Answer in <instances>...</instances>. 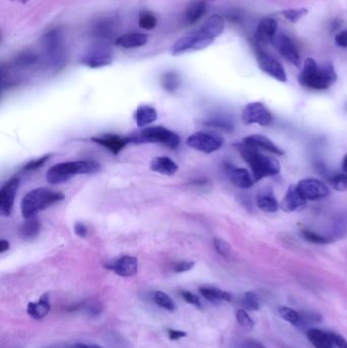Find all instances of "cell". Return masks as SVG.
Here are the masks:
<instances>
[{
  "label": "cell",
  "instance_id": "obj_1",
  "mask_svg": "<svg viewBox=\"0 0 347 348\" xmlns=\"http://www.w3.org/2000/svg\"><path fill=\"white\" fill-rule=\"evenodd\" d=\"M242 159L250 167L254 180L259 181L263 178L275 176L280 173V163L276 158L266 156L261 151L249 147L243 143L235 145Z\"/></svg>",
  "mask_w": 347,
  "mask_h": 348
},
{
  "label": "cell",
  "instance_id": "obj_2",
  "mask_svg": "<svg viewBox=\"0 0 347 348\" xmlns=\"http://www.w3.org/2000/svg\"><path fill=\"white\" fill-rule=\"evenodd\" d=\"M336 80L337 74L331 63L320 67L312 58H307L305 60L302 71L298 76L301 86L317 91L329 89Z\"/></svg>",
  "mask_w": 347,
  "mask_h": 348
},
{
  "label": "cell",
  "instance_id": "obj_3",
  "mask_svg": "<svg viewBox=\"0 0 347 348\" xmlns=\"http://www.w3.org/2000/svg\"><path fill=\"white\" fill-rule=\"evenodd\" d=\"M64 199L61 192L47 187H38L29 191L21 202V211L24 218L36 217L38 213L46 210Z\"/></svg>",
  "mask_w": 347,
  "mask_h": 348
},
{
  "label": "cell",
  "instance_id": "obj_4",
  "mask_svg": "<svg viewBox=\"0 0 347 348\" xmlns=\"http://www.w3.org/2000/svg\"><path fill=\"white\" fill-rule=\"evenodd\" d=\"M101 165L96 161H69L55 164L46 173V180L51 184L68 181L80 174H94L100 171Z\"/></svg>",
  "mask_w": 347,
  "mask_h": 348
},
{
  "label": "cell",
  "instance_id": "obj_5",
  "mask_svg": "<svg viewBox=\"0 0 347 348\" xmlns=\"http://www.w3.org/2000/svg\"><path fill=\"white\" fill-rule=\"evenodd\" d=\"M131 143L160 144L174 150L180 145L179 135L164 126H147L141 131L130 135Z\"/></svg>",
  "mask_w": 347,
  "mask_h": 348
},
{
  "label": "cell",
  "instance_id": "obj_6",
  "mask_svg": "<svg viewBox=\"0 0 347 348\" xmlns=\"http://www.w3.org/2000/svg\"><path fill=\"white\" fill-rule=\"evenodd\" d=\"M214 42V38L206 33L202 28L196 32L189 33L173 44L171 47L172 55H179L185 52L199 51L207 48Z\"/></svg>",
  "mask_w": 347,
  "mask_h": 348
},
{
  "label": "cell",
  "instance_id": "obj_7",
  "mask_svg": "<svg viewBox=\"0 0 347 348\" xmlns=\"http://www.w3.org/2000/svg\"><path fill=\"white\" fill-rule=\"evenodd\" d=\"M224 139L221 135L214 132L197 131L191 133L186 139V145L197 151L211 154L222 148Z\"/></svg>",
  "mask_w": 347,
  "mask_h": 348
},
{
  "label": "cell",
  "instance_id": "obj_8",
  "mask_svg": "<svg viewBox=\"0 0 347 348\" xmlns=\"http://www.w3.org/2000/svg\"><path fill=\"white\" fill-rule=\"evenodd\" d=\"M241 120L244 124H259L268 126L273 121V115L261 102H253L245 105L241 112Z\"/></svg>",
  "mask_w": 347,
  "mask_h": 348
},
{
  "label": "cell",
  "instance_id": "obj_9",
  "mask_svg": "<svg viewBox=\"0 0 347 348\" xmlns=\"http://www.w3.org/2000/svg\"><path fill=\"white\" fill-rule=\"evenodd\" d=\"M112 51L104 43L95 44L81 58V62L91 68H100L110 65L112 63Z\"/></svg>",
  "mask_w": 347,
  "mask_h": 348
},
{
  "label": "cell",
  "instance_id": "obj_10",
  "mask_svg": "<svg viewBox=\"0 0 347 348\" xmlns=\"http://www.w3.org/2000/svg\"><path fill=\"white\" fill-rule=\"evenodd\" d=\"M296 187L306 201H320L330 196V188L317 178H305L298 181Z\"/></svg>",
  "mask_w": 347,
  "mask_h": 348
},
{
  "label": "cell",
  "instance_id": "obj_11",
  "mask_svg": "<svg viewBox=\"0 0 347 348\" xmlns=\"http://www.w3.org/2000/svg\"><path fill=\"white\" fill-rule=\"evenodd\" d=\"M44 50L49 62L58 64L63 61L64 51L62 47L61 36L58 31H50L43 37Z\"/></svg>",
  "mask_w": 347,
  "mask_h": 348
},
{
  "label": "cell",
  "instance_id": "obj_12",
  "mask_svg": "<svg viewBox=\"0 0 347 348\" xmlns=\"http://www.w3.org/2000/svg\"><path fill=\"white\" fill-rule=\"evenodd\" d=\"M18 185H20V178L13 176L6 181L0 189V213L3 216L10 215Z\"/></svg>",
  "mask_w": 347,
  "mask_h": 348
},
{
  "label": "cell",
  "instance_id": "obj_13",
  "mask_svg": "<svg viewBox=\"0 0 347 348\" xmlns=\"http://www.w3.org/2000/svg\"><path fill=\"white\" fill-rule=\"evenodd\" d=\"M92 142L98 144L114 155L119 154L129 143H131L130 137H122L114 133H102L91 138Z\"/></svg>",
  "mask_w": 347,
  "mask_h": 348
},
{
  "label": "cell",
  "instance_id": "obj_14",
  "mask_svg": "<svg viewBox=\"0 0 347 348\" xmlns=\"http://www.w3.org/2000/svg\"><path fill=\"white\" fill-rule=\"evenodd\" d=\"M257 58H258L259 67L265 73L269 74L270 76H272L273 79H275L279 82L285 83L287 81L286 72L279 61H277L276 59H274V58H272L271 56L266 54L265 52H262V51L258 52Z\"/></svg>",
  "mask_w": 347,
  "mask_h": 348
},
{
  "label": "cell",
  "instance_id": "obj_15",
  "mask_svg": "<svg viewBox=\"0 0 347 348\" xmlns=\"http://www.w3.org/2000/svg\"><path fill=\"white\" fill-rule=\"evenodd\" d=\"M225 172L231 183L239 188H249L254 184V179L250 176L249 172L244 168L236 167L233 164L226 163L225 164Z\"/></svg>",
  "mask_w": 347,
  "mask_h": 348
},
{
  "label": "cell",
  "instance_id": "obj_16",
  "mask_svg": "<svg viewBox=\"0 0 347 348\" xmlns=\"http://www.w3.org/2000/svg\"><path fill=\"white\" fill-rule=\"evenodd\" d=\"M306 204V200L302 198L296 185L292 184L286 190L285 196L281 201L279 207L285 213H292L301 210Z\"/></svg>",
  "mask_w": 347,
  "mask_h": 348
},
{
  "label": "cell",
  "instance_id": "obj_17",
  "mask_svg": "<svg viewBox=\"0 0 347 348\" xmlns=\"http://www.w3.org/2000/svg\"><path fill=\"white\" fill-rule=\"evenodd\" d=\"M242 143L249 147L255 148L259 151H266L269 153L275 154L277 156H282L284 154V151L280 149L274 142H272L269 138L262 134L248 135V137H245L242 140Z\"/></svg>",
  "mask_w": 347,
  "mask_h": 348
},
{
  "label": "cell",
  "instance_id": "obj_18",
  "mask_svg": "<svg viewBox=\"0 0 347 348\" xmlns=\"http://www.w3.org/2000/svg\"><path fill=\"white\" fill-rule=\"evenodd\" d=\"M138 268V259L131 256L121 257L115 261L113 264H111V266L109 267V269L114 271L115 274H117L121 277H132L137 275Z\"/></svg>",
  "mask_w": 347,
  "mask_h": 348
},
{
  "label": "cell",
  "instance_id": "obj_19",
  "mask_svg": "<svg viewBox=\"0 0 347 348\" xmlns=\"http://www.w3.org/2000/svg\"><path fill=\"white\" fill-rule=\"evenodd\" d=\"M275 45H276L279 53L283 56V58H285L287 61H289L290 63H292L294 66H297V67L300 65L299 54H298L294 44L292 43L290 39L284 35H281L276 39Z\"/></svg>",
  "mask_w": 347,
  "mask_h": 348
},
{
  "label": "cell",
  "instance_id": "obj_20",
  "mask_svg": "<svg viewBox=\"0 0 347 348\" xmlns=\"http://www.w3.org/2000/svg\"><path fill=\"white\" fill-rule=\"evenodd\" d=\"M278 29L277 22L272 17H266L260 22L257 30V39L263 43L268 44L273 41Z\"/></svg>",
  "mask_w": 347,
  "mask_h": 348
},
{
  "label": "cell",
  "instance_id": "obj_21",
  "mask_svg": "<svg viewBox=\"0 0 347 348\" xmlns=\"http://www.w3.org/2000/svg\"><path fill=\"white\" fill-rule=\"evenodd\" d=\"M150 169L163 175H173L178 170V165L171 158L166 156L155 157L150 163Z\"/></svg>",
  "mask_w": 347,
  "mask_h": 348
},
{
  "label": "cell",
  "instance_id": "obj_22",
  "mask_svg": "<svg viewBox=\"0 0 347 348\" xmlns=\"http://www.w3.org/2000/svg\"><path fill=\"white\" fill-rule=\"evenodd\" d=\"M148 42V36L142 33H128L118 37L115 40V45L122 48L131 49L144 46Z\"/></svg>",
  "mask_w": 347,
  "mask_h": 348
},
{
  "label": "cell",
  "instance_id": "obj_23",
  "mask_svg": "<svg viewBox=\"0 0 347 348\" xmlns=\"http://www.w3.org/2000/svg\"><path fill=\"white\" fill-rule=\"evenodd\" d=\"M158 117L157 110L149 105H140L136 113H134V119L139 127H145L153 122H155Z\"/></svg>",
  "mask_w": 347,
  "mask_h": 348
},
{
  "label": "cell",
  "instance_id": "obj_24",
  "mask_svg": "<svg viewBox=\"0 0 347 348\" xmlns=\"http://www.w3.org/2000/svg\"><path fill=\"white\" fill-rule=\"evenodd\" d=\"M306 337L315 348H334L329 332H325L317 328H312L306 331Z\"/></svg>",
  "mask_w": 347,
  "mask_h": 348
},
{
  "label": "cell",
  "instance_id": "obj_25",
  "mask_svg": "<svg viewBox=\"0 0 347 348\" xmlns=\"http://www.w3.org/2000/svg\"><path fill=\"white\" fill-rule=\"evenodd\" d=\"M49 311H50V303H49L48 294L42 295L38 302H30L27 308L28 315L35 320L43 319L48 315Z\"/></svg>",
  "mask_w": 347,
  "mask_h": 348
},
{
  "label": "cell",
  "instance_id": "obj_26",
  "mask_svg": "<svg viewBox=\"0 0 347 348\" xmlns=\"http://www.w3.org/2000/svg\"><path fill=\"white\" fill-rule=\"evenodd\" d=\"M257 205L261 211L266 213H275L280 208L273 192L270 190H264L259 193L257 197Z\"/></svg>",
  "mask_w": 347,
  "mask_h": 348
},
{
  "label": "cell",
  "instance_id": "obj_27",
  "mask_svg": "<svg viewBox=\"0 0 347 348\" xmlns=\"http://www.w3.org/2000/svg\"><path fill=\"white\" fill-rule=\"evenodd\" d=\"M224 27H225V23L223 17L219 14H213L210 17H208V19L201 28L206 33H208L211 37H213L215 39L222 34Z\"/></svg>",
  "mask_w": 347,
  "mask_h": 348
},
{
  "label": "cell",
  "instance_id": "obj_28",
  "mask_svg": "<svg viewBox=\"0 0 347 348\" xmlns=\"http://www.w3.org/2000/svg\"><path fill=\"white\" fill-rule=\"evenodd\" d=\"M20 235L23 239L32 240L36 238L40 232V222L36 217L27 219L20 227Z\"/></svg>",
  "mask_w": 347,
  "mask_h": 348
},
{
  "label": "cell",
  "instance_id": "obj_29",
  "mask_svg": "<svg viewBox=\"0 0 347 348\" xmlns=\"http://www.w3.org/2000/svg\"><path fill=\"white\" fill-rule=\"evenodd\" d=\"M206 12V3L204 1H197L190 4L184 14V21L187 25H194Z\"/></svg>",
  "mask_w": 347,
  "mask_h": 348
},
{
  "label": "cell",
  "instance_id": "obj_30",
  "mask_svg": "<svg viewBox=\"0 0 347 348\" xmlns=\"http://www.w3.org/2000/svg\"><path fill=\"white\" fill-rule=\"evenodd\" d=\"M200 292L201 294L208 299L209 301H230L232 296L229 292L223 291L221 289L215 288V287H208V286H203L200 287Z\"/></svg>",
  "mask_w": 347,
  "mask_h": 348
},
{
  "label": "cell",
  "instance_id": "obj_31",
  "mask_svg": "<svg viewBox=\"0 0 347 348\" xmlns=\"http://www.w3.org/2000/svg\"><path fill=\"white\" fill-rule=\"evenodd\" d=\"M161 84L164 90L169 93H174L180 86L179 75L175 72H166L161 77Z\"/></svg>",
  "mask_w": 347,
  "mask_h": 348
},
{
  "label": "cell",
  "instance_id": "obj_32",
  "mask_svg": "<svg viewBox=\"0 0 347 348\" xmlns=\"http://www.w3.org/2000/svg\"><path fill=\"white\" fill-rule=\"evenodd\" d=\"M278 314L280 318L283 319L284 321L290 323L294 326H299L301 321V316H300V313L296 312L295 309L288 306H279Z\"/></svg>",
  "mask_w": 347,
  "mask_h": 348
},
{
  "label": "cell",
  "instance_id": "obj_33",
  "mask_svg": "<svg viewBox=\"0 0 347 348\" xmlns=\"http://www.w3.org/2000/svg\"><path fill=\"white\" fill-rule=\"evenodd\" d=\"M153 299L159 306L167 309V311H169V312L175 311L176 305H175L174 301H173L172 298L169 295H167L166 293H164L162 291H156L155 293H154Z\"/></svg>",
  "mask_w": 347,
  "mask_h": 348
},
{
  "label": "cell",
  "instance_id": "obj_34",
  "mask_svg": "<svg viewBox=\"0 0 347 348\" xmlns=\"http://www.w3.org/2000/svg\"><path fill=\"white\" fill-rule=\"evenodd\" d=\"M38 59H39V57H38L36 53L26 51L15 58L14 64L18 67H28L30 65L35 64L38 61Z\"/></svg>",
  "mask_w": 347,
  "mask_h": 348
},
{
  "label": "cell",
  "instance_id": "obj_35",
  "mask_svg": "<svg viewBox=\"0 0 347 348\" xmlns=\"http://www.w3.org/2000/svg\"><path fill=\"white\" fill-rule=\"evenodd\" d=\"M114 34H115L114 24L108 21L100 23L95 29V35L101 39H106V40L113 37Z\"/></svg>",
  "mask_w": 347,
  "mask_h": 348
},
{
  "label": "cell",
  "instance_id": "obj_36",
  "mask_svg": "<svg viewBox=\"0 0 347 348\" xmlns=\"http://www.w3.org/2000/svg\"><path fill=\"white\" fill-rule=\"evenodd\" d=\"M301 235L305 240L310 241L312 243H316V244H328V243L331 242V240L329 238L322 236L319 233H317V232L308 230V229L301 230Z\"/></svg>",
  "mask_w": 347,
  "mask_h": 348
},
{
  "label": "cell",
  "instance_id": "obj_37",
  "mask_svg": "<svg viewBox=\"0 0 347 348\" xmlns=\"http://www.w3.org/2000/svg\"><path fill=\"white\" fill-rule=\"evenodd\" d=\"M242 304L246 309H248V311H253V312L259 311L260 307H261L259 297L257 296L256 293L252 292V291L245 292V294L243 295Z\"/></svg>",
  "mask_w": 347,
  "mask_h": 348
},
{
  "label": "cell",
  "instance_id": "obj_38",
  "mask_svg": "<svg viewBox=\"0 0 347 348\" xmlns=\"http://www.w3.org/2000/svg\"><path fill=\"white\" fill-rule=\"evenodd\" d=\"M330 183L332 187L340 192H344L347 190V174L346 173H335L330 178Z\"/></svg>",
  "mask_w": 347,
  "mask_h": 348
},
{
  "label": "cell",
  "instance_id": "obj_39",
  "mask_svg": "<svg viewBox=\"0 0 347 348\" xmlns=\"http://www.w3.org/2000/svg\"><path fill=\"white\" fill-rule=\"evenodd\" d=\"M140 27L145 30H152L157 25V18L150 11H144L140 14L139 18Z\"/></svg>",
  "mask_w": 347,
  "mask_h": 348
},
{
  "label": "cell",
  "instance_id": "obj_40",
  "mask_svg": "<svg viewBox=\"0 0 347 348\" xmlns=\"http://www.w3.org/2000/svg\"><path fill=\"white\" fill-rule=\"evenodd\" d=\"M235 317L238 325L244 328L245 330H252V329L255 327L254 320L249 317V315L244 311V309H237Z\"/></svg>",
  "mask_w": 347,
  "mask_h": 348
},
{
  "label": "cell",
  "instance_id": "obj_41",
  "mask_svg": "<svg viewBox=\"0 0 347 348\" xmlns=\"http://www.w3.org/2000/svg\"><path fill=\"white\" fill-rule=\"evenodd\" d=\"M282 14L285 16V18H287L289 22L291 23H296L297 21L305 15L307 13V9L306 8H294V9H285L281 11Z\"/></svg>",
  "mask_w": 347,
  "mask_h": 348
},
{
  "label": "cell",
  "instance_id": "obj_42",
  "mask_svg": "<svg viewBox=\"0 0 347 348\" xmlns=\"http://www.w3.org/2000/svg\"><path fill=\"white\" fill-rule=\"evenodd\" d=\"M50 157H51V154H47V155H44V156H42V157L31 160L30 162H28L23 167L22 170L25 171V172H30V171H34V170L39 169L40 167H42L49 160Z\"/></svg>",
  "mask_w": 347,
  "mask_h": 348
},
{
  "label": "cell",
  "instance_id": "obj_43",
  "mask_svg": "<svg viewBox=\"0 0 347 348\" xmlns=\"http://www.w3.org/2000/svg\"><path fill=\"white\" fill-rule=\"evenodd\" d=\"M214 247L217 253L224 258H228L231 255V246L221 238H214Z\"/></svg>",
  "mask_w": 347,
  "mask_h": 348
},
{
  "label": "cell",
  "instance_id": "obj_44",
  "mask_svg": "<svg viewBox=\"0 0 347 348\" xmlns=\"http://www.w3.org/2000/svg\"><path fill=\"white\" fill-rule=\"evenodd\" d=\"M194 266H195L194 262L181 261V262H177L173 265V271H174L175 273H183V272H187V271L191 270L192 268H194Z\"/></svg>",
  "mask_w": 347,
  "mask_h": 348
},
{
  "label": "cell",
  "instance_id": "obj_45",
  "mask_svg": "<svg viewBox=\"0 0 347 348\" xmlns=\"http://www.w3.org/2000/svg\"><path fill=\"white\" fill-rule=\"evenodd\" d=\"M181 296L186 302H188V303H190L192 305H196L198 307L202 306V303H201V300H200L199 296H197L194 293H191L189 291H181Z\"/></svg>",
  "mask_w": 347,
  "mask_h": 348
},
{
  "label": "cell",
  "instance_id": "obj_46",
  "mask_svg": "<svg viewBox=\"0 0 347 348\" xmlns=\"http://www.w3.org/2000/svg\"><path fill=\"white\" fill-rule=\"evenodd\" d=\"M329 335L334 346L338 348H347V340L343 336L334 332H329Z\"/></svg>",
  "mask_w": 347,
  "mask_h": 348
},
{
  "label": "cell",
  "instance_id": "obj_47",
  "mask_svg": "<svg viewBox=\"0 0 347 348\" xmlns=\"http://www.w3.org/2000/svg\"><path fill=\"white\" fill-rule=\"evenodd\" d=\"M335 43L339 47L346 48L347 47V30L342 31L335 37Z\"/></svg>",
  "mask_w": 347,
  "mask_h": 348
},
{
  "label": "cell",
  "instance_id": "obj_48",
  "mask_svg": "<svg viewBox=\"0 0 347 348\" xmlns=\"http://www.w3.org/2000/svg\"><path fill=\"white\" fill-rule=\"evenodd\" d=\"M74 233L78 235L79 237H86L88 234V228L86 227V225L84 223L78 222L74 224Z\"/></svg>",
  "mask_w": 347,
  "mask_h": 348
},
{
  "label": "cell",
  "instance_id": "obj_49",
  "mask_svg": "<svg viewBox=\"0 0 347 348\" xmlns=\"http://www.w3.org/2000/svg\"><path fill=\"white\" fill-rule=\"evenodd\" d=\"M207 124H209L211 126H217V127L222 128V129H225V130H231V129H232V125H231L229 122L223 121V120H219V119H214V120L208 121Z\"/></svg>",
  "mask_w": 347,
  "mask_h": 348
},
{
  "label": "cell",
  "instance_id": "obj_50",
  "mask_svg": "<svg viewBox=\"0 0 347 348\" xmlns=\"http://www.w3.org/2000/svg\"><path fill=\"white\" fill-rule=\"evenodd\" d=\"M187 334L184 331L173 330V329H168V336L171 340H178L180 338L185 337Z\"/></svg>",
  "mask_w": 347,
  "mask_h": 348
},
{
  "label": "cell",
  "instance_id": "obj_51",
  "mask_svg": "<svg viewBox=\"0 0 347 348\" xmlns=\"http://www.w3.org/2000/svg\"><path fill=\"white\" fill-rule=\"evenodd\" d=\"M242 348H266L262 343L256 340H246L242 344Z\"/></svg>",
  "mask_w": 347,
  "mask_h": 348
},
{
  "label": "cell",
  "instance_id": "obj_52",
  "mask_svg": "<svg viewBox=\"0 0 347 348\" xmlns=\"http://www.w3.org/2000/svg\"><path fill=\"white\" fill-rule=\"evenodd\" d=\"M9 242L5 239H1V241H0V253L1 254H4L5 251H7L9 249Z\"/></svg>",
  "mask_w": 347,
  "mask_h": 348
},
{
  "label": "cell",
  "instance_id": "obj_53",
  "mask_svg": "<svg viewBox=\"0 0 347 348\" xmlns=\"http://www.w3.org/2000/svg\"><path fill=\"white\" fill-rule=\"evenodd\" d=\"M69 348H102L98 345H89V344H81V343H78V344H74L72 345L71 347Z\"/></svg>",
  "mask_w": 347,
  "mask_h": 348
},
{
  "label": "cell",
  "instance_id": "obj_54",
  "mask_svg": "<svg viewBox=\"0 0 347 348\" xmlns=\"http://www.w3.org/2000/svg\"><path fill=\"white\" fill-rule=\"evenodd\" d=\"M342 169H343L344 173L347 174V155H345L343 160H342Z\"/></svg>",
  "mask_w": 347,
  "mask_h": 348
},
{
  "label": "cell",
  "instance_id": "obj_55",
  "mask_svg": "<svg viewBox=\"0 0 347 348\" xmlns=\"http://www.w3.org/2000/svg\"><path fill=\"white\" fill-rule=\"evenodd\" d=\"M11 1H15V2H18V3H22V4H25L27 2H29L30 0H11Z\"/></svg>",
  "mask_w": 347,
  "mask_h": 348
}]
</instances>
